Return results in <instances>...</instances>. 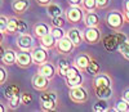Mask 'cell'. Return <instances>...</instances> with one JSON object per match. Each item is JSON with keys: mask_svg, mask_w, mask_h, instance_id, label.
Instances as JSON below:
<instances>
[{"mask_svg": "<svg viewBox=\"0 0 129 112\" xmlns=\"http://www.w3.org/2000/svg\"><path fill=\"white\" fill-rule=\"evenodd\" d=\"M105 23L112 31H121L124 28V25H125L123 12H120V10H117V9L107 12L106 16H105Z\"/></svg>", "mask_w": 129, "mask_h": 112, "instance_id": "1", "label": "cell"}, {"mask_svg": "<svg viewBox=\"0 0 129 112\" xmlns=\"http://www.w3.org/2000/svg\"><path fill=\"white\" fill-rule=\"evenodd\" d=\"M39 99H40V107L43 111H54L59 104L58 94L54 90H49V89L45 92H41Z\"/></svg>", "mask_w": 129, "mask_h": 112, "instance_id": "2", "label": "cell"}, {"mask_svg": "<svg viewBox=\"0 0 129 112\" xmlns=\"http://www.w3.org/2000/svg\"><path fill=\"white\" fill-rule=\"evenodd\" d=\"M125 40H126V36L124 33H121L120 31H114V33H110V35L102 38V44L107 52H112Z\"/></svg>", "mask_w": 129, "mask_h": 112, "instance_id": "3", "label": "cell"}, {"mask_svg": "<svg viewBox=\"0 0 129 112\" xmlns=\"http://www.w3.org/2000/svg\"><path fill=\"white\" fill-rule=\"evenodd\" d=\"M69 97L72 100V103L84 104V103H87L88 99H89V92L85 86L79 85V86H75V88H70Z\"/></svg>", "mask_w": 129, "mask_h": 112, "instance_id": "4", "label": "cell"}, {"mask_svg": "<svg viewBox=\"0 0 129 112\" xmlns=\"http://www.w3.org/2000/svg\"><path fill=\"white\" fill-rule=\"evenodd\" d=\"M83 40L88 45H97L102 41V31L100 27H87L83 31Z\"/></svg>", "mask_w": 129, "mask_h": 112, "instance_id": "5", "label": "cell"}, {"mask_svg": "<svg viewBox=\"0 0 129 112\" xmlns=\"http://www.w3.org/2000/svg\"><path fill=\"white\" fill-rule=\"evenodd\" d=\"M64 18H66V22L71 25H78V23H81L83 22V18H84V10L81 7H69L63 13Z\"/></svg>", "mask_w": 129, "mask_h": 112, "instance_id": "6", "label": "cell"}, {"mask_svg": "<svg viewBox=\"0 0 129 112\" xmlns=\"http://www.w3.org/2000/svg\"><path fill=\"white\" fill-rule=\"evenodd\" d=\"M64 79H66V85L69 88L79 86V85H83V83H84V77L81 75V71L78 70L74 64L69 68L66 76H64Z\"/></svg>", "mask_w": 129, "mask_h": 112, "instance_id": "7", "label": "cell"}, {"mask_svg": "<svg viewBox=\"0 0 129 112\" xmlns=\"http://www.w3.org/2000/svg\"><path fill=\"white\" fill-rule=\"evenodd\" d=\"M16 45L19 50H31L32 48L35 47V40L34 36L28 32H23V33H19L16 39Z\"/></svg>", "mask_w": 129, "mask_h": 112, "instance_id": "8", "label": "cell"}, {"mask_svg": "<svg viewBox=\"0 0 129 112\" xmlns=\"http://www.w3.org/2000/svg\"><path fill=\"white\" fill-rule=\"evenodd\" d=\"M56 52L61 55H70L74 49H75V45H74V43L67 38V36H63L59 40L56 41V47H54Z\"/></svg>", "mask_w": 129, "mask_h": 112, "instance_id": "9", "label": "cell"}, {"mask_svg": "<svg viewBox=\"0 0 129 112\" xmlns=\"http://www.w3.org/2000/svg\"><path fill=\"white\" fill-rule=\"evenodd\" d=\"M31 55H32V61H34V64L40 66L43 63H45L49 61V53L48 49H45L44 47H34L31 50Z\"/></svg>", "mask_w": 129, "mask_h": 112, "instance_id": "10", "label": "cell"}, {"mask_svg": "<svg viewBox=\"0 0 129 112\" xmlns=\"http://www.w3.org/2000/svg\"><path fill=\"white\" fill-rule=\"evenodd\" d=\"M49 83H50V80L47 79L45 76H43L39 72L34 73L32 77H31L32 88H34L35 90H38V92H45V90H48V89H49Z\"/></svg>", "mask_w": 129, "mask_h": 112, "instance_id": "11", "label": "cell"}, {"mask_svg": "<svg viewBox=\"0 0 129 112\" xmlns=\"http://www.w3.org/2000/svg\"><path fill=\"white\" fill-rule=\"evenodd\" d=\"M16 64L19 67V68H23V70L30 68V67L34 64L31 52H28V50H19V52L17 53Z\"/></svg>", "mask_w": 129, "mask_h": 112, "instance_id": "12", "label": "cell"}, {"mask_svg": "<svg viewBox=\"0 0 129 112\" xmlns=\"http://www.w3.org/2000/svg\"><path fill=\"white\" fill-rule=\"evenodd\" d=\"M38 67H39L38 72L41 73L43 76H45L47 79H49L50 81L54 79L56 75H57V68H56V66L53 64V63H50L49 61L45 62V63H43V64H40V66H38Z\"/></svg>", "mask_w": 129, "mask_h": 112, "instance_id": "13", "label": "cell"}, {"mask_svg": "<svg viewBox=\"0 0 129 112\" xmlns=\"http://www.w3.org/2000/svg\"><path fill=\"white\" fill-rule=\"evenodd\" d=\"M92 58H93L92 55H89V54H87V53H81V54H78L76 57H75L72 64L76 67L78 70H80L81 72H84L85 70H87L88 64L90 63Z\"/></svg>", "mask_w": 129, "mask_h": 112, "instance_id": "14", "label": "cell"}, {"mask_svg": "<svg viewBox=\"0 0 129 112\" xmlns=\"http://www.w3.org/2000/svg\"><path fill=\"white\" fill-rule=\"evenodd\" d=\"M66 36L74 43L75 48L80 47L81 44L84 43V40H83V31H81L80 28H78V27H71V28H69V30L66 31Z\"/></svg>", "mask_w": 129, "mask_h": 112, "instance_id": "15", "label": "cell"}, {"mask_svg": "<svg viewBox=\"0 0 129 112\" xmlns=\"http://www.w3.org/2000/svg\"><path fill=\"white\" fill-rule=\"evenodd\" d=\"M83 23L87 27H100L101 18L97 14V12H84Z\"/></svg>", "mask_w": 129, "mask_h": 112, "instance_id": "16", "label": "cell"}, {"mask_svg": "<svg viewBox=\"0 0 129 112\" xmlns=\"http://www.w3.org/2000/svg\"><path fill=\"white\" fill-rule=\"evenodd\" d=\"M112 80L109 73L106 72H100L95 76H93V86L97 88H105V86H111Z\"/></svg>", "mask_w": 129, "mask_h": 112, "instance_id": "17", "label": "cell"}, {"mask_svg": "<svg viewBox=\"0 0 129 112\" xmlns=\"http://www.w3.org/2000/svg\"><path fill=\"white\" fill-rule=\"evenodd\" d=\"M30 9V0H13L12 10L16 16H22Z\"/></svg>", "mask_w": 129, "mask_h": 112, "instance_id": "18", "label": "cell"}, {"mask_svg": "<svg viewBox=\"0 0 129 112\" xmlns=\"http://www.w3.org/2000/svg\"><path fill=\"white\" fill-rule=\"evenodd\" d=\"M49 31H50V27L45 23V22H38V23H35L32 26V33H34V36L38 38V39H40L41 36L49 33Z\"/></svg>", "mask_w": 129, "mask_h": 112, "instance_id": "19", "label": "cell"}, {"mask_svg": "<svg viewBox=\"0 0 129 112\" xmlns=\"http://www.w3.org/2000/svg\"><path fill=\"white\" fill-rule=\"evenodd\" d=\"M16 59H17V52L12 48H8L5 49V53L3 55V58H2V63L4 66H13L16 64Z\"/></svg>", "mask_w": 129, "mask_h": 112, "instance_id": "20", "label": "cell"}, {"mask_svg": "<svg viewBox=\"0 0 129 112\" xmlns=\"http://www.w3.org/2000/svg\"><path fill=\"white\" fill-rule=\"evenodd\" d=\"M39 40V43H40V45L41 47H44L45 49H48V50H52V49H54V47H56V39L53 38V35L49 32V33H47V35H44V36H41L40 39H38Z\"/></svg>", "mask_w": 129, "mask_h": 112, "instance_id": "21", "label": "cell"}, {"mask_svg": "<svg viewBox=\"0 0 129 112\" xmlns=\"http://www.w3.org/2000/svg\"><path fill=\"white\" fill-rule=\"evenodd\" d=\"M94 88V95L98 99H110L112 97V88L111 86H105V88Z\"/></svg>", "mask_w": 129, "mask_h": 112, "instance_id": "22", "label": "cell"}, {"mask_svg": "<svg viewBox=\"0 0 129 112\" xmlns=\"http://www.w3.org/2000/svg\"><path fill=\"white\" fill-rule=\"evenodd\" d=\"M18 32V16L8 17V26L5 30L7 35H14Z\"/></svg>", "mask_w": 129, "mask_h": 112, "instance_id": "23", "label": "cell"}, {"mask_svg": "<svg viewBox=\"0 0 129 112\" xmlns=\"http://www.w3.org/2000/svg\"><path fill=\"white\" fill-rule=\"evenodd\" d=\"M45 8H47V14H48L50 18L62 16V14L64 13V10H62V8H61L58 4H56V3H50V4L47 5Z\"/></svg>", "mask_w": 129, "mask_h": 112, "instance_id": "24", "label": "cell"}, {"mask_svg": "<svg viewBox=\"0 0 129 112\" xmlns=\"http://www.w3.org/2000/svg\"><path fill=\"white\" fill-rule=\"evenodd\" d=\"M71 66H72V64L69 63L67 59H64V58L59 59L58 63H57V66H56V68H57V75H59L61 77H62V76L64 77V76H66V73H67V71H69V68H70Z\"/></svg>", "mask_w": 129, "mask_h": 112, "instance_id": "25", "label": "cell"}, {"mask_svg": "<svg viewBox=\"0 0 129 112\" xmlns=\"http://www.w3.org/2000/svg\"><path fill=\"white\" fill-rule=\"evenodd\" d=\"M85 72H87L88 75H90V76H95L97 73H100L101 72V64L98 63V61H95L94 58H92V61L88 64Z\"/></svg>", "mask_w": 129, "mask_h": 112, "instance_id": "26", "label": "cell"}, {"mask_svg": "<svg viewBox=\"0 0 129 112\" xmlns=\"http://www.w3.org/2000/svg\"><path fill=\"white\" fill-rule=\"evenodd\" d=\"M18 94H21L19 88H18V85H14V84L8 85V86L5 88V90H4V97H5L7 100L10 99V98H13L14 95H18Z\"/></svg>", "mask_w": 129, "mask_h": 112, "instance_id": "27", "label": "cell"}, {"mask_svg": "<svg viewBox=\"0 0 129 112\" xmlns=\"http://www.w3.org/2000/svg\"><path fill=\"white\" fill-rule=\"evenodd\" d=\"M81 8L84 12H97V2L95 0H83Z\"/></svg>", "mask_w": 129, "mask_h": 112, "instance_id": "28", "label": "cell"}, {"mask_svg": "<svg viewBox=\"0 0 129 112\" xmlns=\"http://www.w3.org/2000/svg\"><path fill=\"white\" fill-rule=\"evenodd\" d=\"M110 108H109V104H107V99H98V102L93 106V111L95 112H106Z\"/></svg>", "mask_w": 129, "mask_h": 112, "instance_id": "29", "label": "cell"}, {"mask_svg": "<svg viewBox=\"0 0 129 112\" xmlns=\"http://www.w3.org/2000/svg\"><path fill=\"white\" fill-rule=\"evenodd\" d=\"M117 50H119V53L123 55L126 61H129V40L123 41L120 45L117 47Z\"/></svg>", "mask_w": 129, "mask_h": 112, "instance_id": "30", "label": "cell"}, {"mask_svg": "<svg viewBox=\"0 0 129 112\" xmlns=\"http://www.w3.org/2000/svg\"><path fill=\"white\" fill-rule=\"evenodd\" d=\"M52 35H53V38H54L56 40H59L61 38H63V36H66V31L63 30V27H50V31H49Z\"/></svg>", "mask_w": 129, "mask_h": 112, "instance_id": "31", "label": "cell"}, {"mask_svg": "<svg viewBox=\"0 0 129 112\" xmlns=\"http://www.w3.org/2000/svg\"><path fill=\"white\" fill-rule=\"evenodd\" d=\"M21 106V94L14 95L13 98L8 99V108L9 109H17Z\"/></svg>", "mask_w": 129, "mask_h": 112, "instance_id": "32", "label": "cell"}, {"mask_svg": "<svg viewBox=\"0 0 129 112\" xmlns=\"http://www.w3.org/2000/svg\"><path fill=\"white\" fill-rule=\"evenodd\" d=\"M115 111H119V112H129V102H126L125 99H120L119 102L116 103V106H115V108H114Z\"/></svg>", "mask_w": 129, "mask_h": 112, "instance_id": "33", "label": "cell"}, {"mask_svg": "<svg viewBox=\"0 0 129 112\" xmlns=\"http://www.w3.org/2000/svg\"><path fill=\"white\" fill-rule=\"evenodd\" d=\"M31 102H32V95H31L28 92H23V93H21V104H23V106H28Z\"/></svg>", "mask_w": 129, "mask_h": 112, "instance_id": "34", "label": "cell"}, {"mask_svg": "<svg viewBox=\"0 0 129 112\" xmlns=\"http://www.w3.org/2000/svg\"><path fill=\"white\" fill-rule=\"evenodd\" d=\"M8 80V71L4 64H0V86L4 85Z\"/></svg>", "mask_w": 129, "mask_h": 112, "instance_id": "35", "label": "cell"}, {"mask_svg": "<svg viewBox=\"0 0 129 112\" xmlns=\"http://www.w3.org/2000/svg\"><path fill=\"white\" fill-rule=\"evenodd\" d=\"M64 21H66V18L62 17V16L54 17V18H52V26L53 27H63Z\"/></svg>", "mask_w": 129, "mask_h": 112, "instance_id": "36", "label": "cell"}, {"mask_svg": "<svg viewBox=\"0 0 129 112\" xmlns=\"http://www.w3.org/2000/svg\"><path fill=\"white\" fill-rule=\"evenodd\" d=\"M95 2H97V9L98 10H105L111 4V0H95Z\"/></svg>", "mask_w": 129, "mask_h": 112, "instance_id": "37", "label": "cell"}, {"mask_svg": "<svg viewBox=\"0 0 129 112\" xmlns=\"http://www.w3.org/2000/svg\"><path fill=\"white\" fill-rule=\"evenodd\" d=\"M27 30H28L27 23H26L23 19L18 18V32H19V33H23V32H27Z\"/></svg>", "mask_w": 129, "mask_h": 112, "instance_id": "38", "label": "cell"}, {"mask_svg": "<svg viewBox=\"0 0 129 112\" xmlns=\"http://www.w3.org/2000/svg\"><path fill=\"white\" fill-rule=\"evenodd\" d=\"M7 26H8V17L7 16H0V31L5 33Z\"/></svg>", "mask_w": 129, "mask_h": 112, "instance_id": "39", "label": "cell"}, {"mask_svg": "<svg viewBox=\"0 0 129 112\" xmlns=\"http://www.w3.org/2000/svg\"><path fill=\"white\" fill-rule=\"evenodd\" d=\"M67 3H69V5H71V7H81L83 0H67Z\"/></svg>", "mask_w": 129, "mask_h": 112, "instance_id": "40", "label": "cell"}, {"mask_svg": "<svg viewBox=\"0 0 129 112\" xmlns=\"http://www.w3.org/2000/svg\"><path fill=\"white\" fill-rule=\"evenodd\" d=\"M35 2L39 7H47L52 3V0H35Z\"/></svg>", "mask_w": 129, "mask_h": 112, "instance_id": "41", "label": "cell"}, {"mask_svg": "<svg viewBox=\"0 0 129 112\" xmlns=\"http://www.w3.org/2000/svg\"><path fill=\"white\" fill-rule=\"evenodd\" d=\"M123 99H125L126 102H129V89L124 90V93H123Z\"/></svg>", "mask_w": 129, "mask_h": 112, "instance_id": "42", "label": "cell"}, {"mask_svg": "<svg viewBox=\"0 0 129 112\" xmlns=\"http://www.w3.org/2000/svg\"><path fill=\"white\" fill-rule=\"evenodd\" d=\"M123 14H124L125 23H129V10H124V12H123Z\"/></svg>", "mask_w": 129, "mask_h": 112, "instance_id": "43", "label": "cell"}, {"mask_svg": "<svg viewBox=\"0 0 129 112\" xmlns=\"http://www.w3.org/2000/svg\"><path fill=\"white\" fill-rule=\"evenodd\" d=\"M7 109H9V108H8V107H7V106L3 103V102H2V100H0V112H5Z\"/></svg>", "mask_w": 129, "mask_h": 112, "instance_id": "44", "label": "cell"}, {"mask_svg": "<svg viewBox=\"0 0 129 112\" xmlns=\"http://www.w3.org/2000/svg\"><path fill=\"white\" fill-rule=\"evenodd\" d=\"M4 53H5V48L2 45V44H0V61H2V58H3Z\"/></svg>", "mask_w": 129, "mask_h": 112, "instance_id": "45", "label": "cell"}, {"mask_svg": "<svg viewBox=\"0 0 129 112\" xmlns=\"http://www.w3.org/2000/svg\"><path fill=\"white\" fill-rule=\"evenodd\" d=\"M123 8H124V10H129V0H124Z\"/></svg>", "mask_w": 129, "mask_h": 112, "instance_id": "46", "label": "cell"}, {"mask_svg": "<svg viewBox=\"0 0 129 112\" xmlns=\"http://www.w3.org/2000/svg\"><path fill=\"white\" fill-rule=\"evenodd\" d=\"M3 41H4V32L0 31V44H3Z\"/></svg>", "mask_w": 129, "mask_h": 112, "instance_id": "47", "label": "cell"}, {"mask_svg": "<svg viewBox=\"0 0 129 112\" xmlns=\"http://www.w3.org/2000/svg\"><path fill=\"white\" fill-rule=\"evenodd\" d=\"M3 2L4 0H0V8H2V5H3Z\"/></svg>", "mask_w": 129, "mask_h": 112, "instance_id": "48", "label": "cell"}]
</instances>
